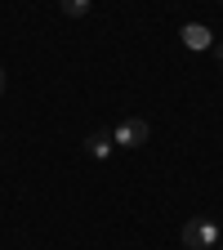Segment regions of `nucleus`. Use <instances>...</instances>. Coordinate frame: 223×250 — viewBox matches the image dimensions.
I'll return each mask as SVG.
<instances>
[{"instance_id": "obj_1", "label": "nucleus", "mask_w": 223, "mask_h": 250, "mask_svg": "<svg viewBox=\"0 0 223 250\" xmlns=\"http://www.w3.org/2000/svg\"><path fill=\"white\" fill-rule=\"evenodd\" d=\"M219 241H223V228L210 224V219H192V224L183 228V246L187 250H214Z\"/></svg>"}, {"instance_id": "obj_2", "label": "nucleus", "mask_w": 223, "mask_h": 250, "mask_svg": "<svg viewBox=\"0 0 223 250\" xmlns=\"http://www.w3.org/2000/svg\"><path fill=\"white\" fill-rule=\"evenodd\" d=\"M147 121L143 116H125L121 125H116V130H112V139H116V147H143L147 143Z\"/></svg>"}, {"instance_id": "obj_3", "label": "nucleus", "mask_w": 223, "mask_h": 250, "mask_svg": "<svg viewBox=\"0 0 223 250\" xmlns=\"http://www.w3.org/2000/svg\"><path fill=\"white\" fill-rule=\"evenodd\" d=\"M179 36H183V45H187V49H210V45H214L210 27H201V22H187V27L179 31Z\"/></svg>"}, {"instance_id": "obj_4", "label": "nucleus", "mask_w": 223, "mask_h": 250, "mask_svg": "<svg viewBox=\"0 0 223 250\" xmlns=\"http://www.w3.org/2000/svg\"><path fill=\"white\" fill-rule=\"evenodd\" d=\"M112 147H116V139H112L107 130H94V134L85 139V152H89V156H107Z\"/></svg>"}, {"instance_id": "obj_5", "label": "nucleus", "mask_w": 223, "mask_h": 250, "mask_svg": "<svg viewBox=\"0 0 223 250\" xmlns=\"http://www.w3.org/2000/svg\"><path fill=\"white\" fill-rule=\"evenodd\" d=\"M62 5V14L67 18H81V14H89V0H58Z\"/></svg>"}, {"instance_id": "obj_6", "label": "nucleus", "mask_w": 223, "mask_h": 250, "mask_svg": "<svg viewBox=\"0 0 223 250\" xmlns=\"http://www.w3.org/2000/svg\"><path fill=\"white\" fill-rule=\"evenodd\" d=\"M210 49H214V58H219V62H223V45H210Z\"/></svg>"}, {"instance_id": "obj_7", "label": "nucleus", "mask_w": 223, "mask_h": 250, "mask_svg": "<svg viewBox=\"0 0 223 250\" xmlns=\"http://www.w3.org/2000/svg\"><path fill=\"white\" fill-rule=\"evenodd\" d=\"M0 94H5V72H0Z\"/></svg>"}, {"instance_id": "obj_8", "label": "nucleus", "mask_w": 223, "mask_h": 250, "mask_svg": "<svg viewBox=\"0 0 223 250\" xmlns=\"http://www.w3.org/2000/svg\"><path fill=\"white\" fill-rule=\"evenodd\" d=\"M214 250H223V241H219V246H214Z\"/></svg>"}, {"instance_id": "obj_9", "label": "nucleus", "mask_w": 223, "mask_h": 250, "mask_svg": "<svg viewBox=\"0 0 223 250\" xmlns=\"http://www.w3.org/2000/svg\"><path fill=\"white\" fill-rule=\"evenodd\" d=\"M219 5H223V0H219Z\"/></svg>"}]
</instances>
